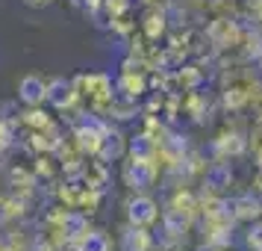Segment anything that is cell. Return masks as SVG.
I'll list each match as a JSON object with an SVG mask.
<instances>
[{
    "mask_svg": "<svg viewBox=\"0 0 262 251\" xmlns=\"http://www.w3.org/2000/svg\"><path fill=\"white\" fill-rule=\"evenodd\" d=\"M9 180H12L15 189H30V186H36L33 175H30V171H24V168H12V171H9Z\"/></svg>",
    "mask_w": 262,
    "mask_h": 251,
    "instance_id": "9a60e30c",
    "label": "cell"
},
{
    "mask_svg": "<svg viewBox=\"0 0 262 251\" xmlns=\"http://www.w3.org/2000/svg\"><path fill=\"white\" fill-rule=\"evenodd\" d=\"M121 248L124 251H150L154 248V239H150V234H147V227L130 225L127 234H124V239H121Z\"/></svg>",
    "mask_w": 262,
    "mask_h": 251,
    "instance_id": "52a82bcc",
    "label": "cell"
},
{
    "mask_svg": "<svg viewBox=\"0 0 262 251\" xmlns=\"http://www.w3.org/2000/svg\"><path fill=\"white\" fill-rule=\"evenodd\" d=\"M18 98L27 107H41V101H48V83L41 77H36V74H27L18 83Z\"/></svg>",
    "mask_w": 262,
    "mask_h": 251,
    "instance_id": "277c9868",
    "label": "cell"
},
{
    "mask_svg": "<svg viewBox=\"0 0 262 251\" xmlns=\"http://www.w3.org/2000/svg\"><path fill=\"white\" fill-rule=\"evenodd\" d=\"M224 101H227V107H238V104L245 101V92H242V89H230Z\"/></svg>",
    "mask_w": 262,
    "mask_h": 251,
    "instance_id": "ac0fdd59",
    "label": "cell"
},
{
    "mask_svg": "<svg viewBox=\"0 0 262 251\" xmlns=\"http://www.w3.org/2000/svg\"><path fill=\"white\" fill-rule=\"evenodd\" d=\"M77 89H74V83H68V80H53V83H48V101L53 104L56 109H68L77 101Z\"/></svg>",
    "mask_w": 262,
    "mask_h": 251,
    "instance_id": "5b68a950",
    "label": "cell"
},
{
    "mask_svg": "<svg viewBox=\"0 0 262 251\" xmlns=\"http://www.w3.org/2000/svg\"><path fill=\"white\" fill-rule=\"evenodd\" d=\"M165 21H168V15L162 9H150V12L144 15V36L150 38V42H156L165 33Z\"/></svg>",
    "mask_w": 262,
    "mask_h": 251,
    "instance_id": "30bf717a",
    "label": "cell"
},
{
    "mask_svg": "<svg viewBox=\"0 0 262 251\" xmlns=\"http://www.w3.org/2000/svg\"><path fill=\"white\" fill-rule=\"evenodd\" d=\"M174 210L189 216L191 210H194V195H191V192H177V195H174Z\"/></svg>",
    "mask_w": 262,
    "mask_h": 251,
    "instance_id": "2e32d148",
    "label": "cell"
},
{
    "mask_svg": "<svg viewBox=\"0 0 262 251\" xmlns=\"http://www.w3.org/2000/svg\"><path fill=\"white\" fill-rule=\"evenodd\" d=\"M124 154V136H121L118 130H109L106 136H103V145H100V160L103 163H109V160H118V157Z\"/></svg>",
    "mask_w": 262,
    "mask_h": 251,
    "instance_id": "9c48e42d",
    "label": "cell"
},
{
    "mask_svg": "<svg viewBox=\"0 0 262 251\" xmlns=\"http://www.w3.org/2000/svg\"><path fill=\"white\" fill-rule=\"evenodd\" d=\"M245 242H248V248L262 251V222H259V219H256V222H250L248 234H245Z\"/></svg>",
    "mask_w": 262,
    "mask_h": 251,
    "instance_id": "5bb4252c",
    "label": "cell"
},
{
    "mask_svg": "<svg viewBox=\"0 0 262 251\" xmlns=\"http://www.w3.org/2000/svg\"><path fill=\"white\" fill-rule=\"evenodd\" d=\"M262 213V201H256L253 195H242L233 201V216L242 219V222H256Z\"/></svg>",
    "mask_w": 262,
    "mask_h": 251,
    "instance_id": "ba28073f",
    "label": "cell"
},
{
    "mask_svg": "<svg viewBox=\"0 0 262 251\" xmlns=\"http://www.w3.org/2000/svg\"><path fill=\"white\" fill-rule=\"evenodd\" d=\"M21 121H24L27 127H33V130H45V127L53 124L48 112H45V109H36V107H30V112H24V119Z\"/></svg>",
    "mask_w": 262,
    "mask_h": 251,
    "instance_id": "4fadbf2b",
    "label": "cell"
},
{
    "mask_svg": "<svg viewBox=\"0 0 262 251\" xmlns=\"http://www.w3.org/2000/svg\"><path fill=\"white\" fill-rule=\"evenodd\" d=\"M103 6L109 9V15H112V18H121V15L127 12L130 0H103Z\"/></svg>",
    "mask_w": 262,
    "mask_h": 251,
    "instance_id": "e0dca14e",
    "label": "cell"
},
{
    "mask_svg": "<svg viewBox=\"0 0 262 251\" xmlns=\"http://www.w3.org/2000/svg\"><path fill=\"white\" fill-rule=\"evenodd\" d=\"M127 219L136 227H150L159 219V204L150 195H133L130 204H127Z\"/></svg>",
    "mask_w": 262,
    "mask_h": 251,
    "instance_id": "7a4b0ae2",
    "label": "cell"
},
{
    "mask_svg": "<svg viewBox=\"0 0 262 251\" xmlns=\"http://www.w3.org/2000/svg\"><path fill=\"white\" fill-rule=\"evenodd\" d=\"M74 251H109V239L100 230H89L85 237H80L74 242Z\"/></svg>",
    "mask_w": 262,
    "mask_h": 251,
    "instance_id": "8fae6325",
    "label": "cell"
},
{
    "mask_svg": "<svg viewBox=\"0 0 262 251\" xmlns=\"http://www.w3.org/2000/svg\"><path fill=\"white\" fill-rule=\"evenodd\" d=\"M74 89L80 92V95H85L89 101H92V107L100 109V112H106L109 101L115 98V92H112V80H109V74H83V77H77L74 80Z\"/></svg>",
    "mask_w": 262,
    "mask_h": 251,
    "instance_id": "6da1fadb",
    "label": "cell"
},
{
    "mask_svg": "<svg viewBox=\"0 0 262 251\" xmlns=\"http://www.w3.org/2000/svg\"><path fill=\"white\" fill-rule=\"evenodd\" d=\"M154 178H156V166L150 163V157H133L124 168V180L133 189H147L154 183Z\"/></svg>",
    "mask_w": 262,
    "mask_h": 251,
    "instance_id": "3957f363",
    "label": "cell"
},
{
    "mask_svg": "<svg viewBox=\"0 0 262 251\" xmlns=\"http://www.w3.org/2000/svg\"><path fill=\"white\" fill-rule=\"evenodd\" d=\"M27 6H33V9H41V6H50L53 0H24Z\"/></svg>",
    "mask_w": 262,
    "mask_h": 251,
    "instance_id": "d6986e66",
    "label": "cell"
},
{
    "mask_svg": "<svg viewBox=\"0 0 262 251\" xmlns=\"http://www.w3.org/2000/svg\"><path fill=\"white\" fill-rule=\"evenodd\" d=\"M118 92L124 98H142L144 92H147V80H144V74L142 71H124L121 74V80H118Z\"/></svg>",
    "mask_w": 262,
    "mask_h": 251,
    "instance_id": "8992f818",
    "label": "cell"
},
{
    "mask_svg": "<svg viewBox=\"0 0 262 251\" xmlns=\"http://www.w3.org/2000/svg\"><path fill=\"white\" fill-rule=\"evenodd\" d=\"M230 180H233V171H230L227 163H215L212 168H206V186L224 189V186H230Z\"/></svg>",
    "mask_w": 262,
    "mask_h": 251,
    "instance_id": "7c38bea8",
    "label": "cell"
}]
</instances>
